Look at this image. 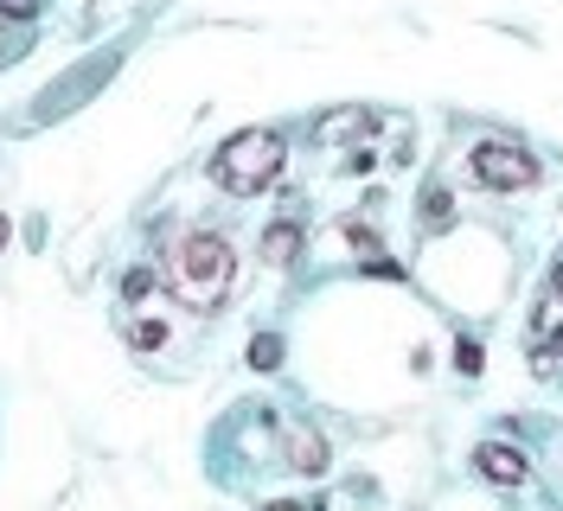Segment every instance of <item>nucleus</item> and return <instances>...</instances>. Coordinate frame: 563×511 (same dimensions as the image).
Masks as SVG:
<instances>
[{
    "mask_svg": "<svg viewBox=\"0 0 563 511\" xmlns=\"http://www.w3.org/2000/svg\"><path fill=\"white\" fill-rule=\"evenodd\" d=\"M167 281H174V295L186 307H211L231 295V281H238V256H231V243L211 237V231H192V237L174 243V256H167Z\"/></svg>",
    "mask_w": 563,
    "mask_h": 511,
    "instance_id": "f257e3e1",
    "label": "nucleus"
},
{
    "mask_svg": "<svg viewBox=\"0 0 563 511\" xmlns=\"http://www.w3.org/2000/svg\"><path fill=\"white\" fill-rule=\"evenodd\" d=\"M282 154H288L282 135H269V129H244V135H231L224 147H218L211 173H218L224 192H263V186L282 173Z\"/></svg>",
    "mask_w": 563,
    "mask_h": 511,
    "instance_id": "f03ea898",
    "label": "nucleus"
},
{
    "mask_svg": "<svg viewBox=\"0 0 563 511\" xmlns=\"http://www.w3.org/2000/svg\"><path fill=\"white\" fill-rule=\"evenodd\" d=\"M474 179L493 186V192H526V186H538V160L512 141H481L474 147Z\"/></svg>",
    "mask_w": 563,
    "mask_h": 511,
    "instance_id": "7ed1b4c3",
    "label": "nucleus"
},
{
    "mask_svg": "<svg viewBox=\"0 0 563 511\" xmlns=\"http://www.w3.org/2000/svg\"><path fill=\"white\" fill-rule=\"evenodd\" d=\"M474 474L493 479V486H526V454L519 447H506V442H481L474 447Z\"/></svg>",
    "mask_w": 563,
    "mask_h": 511,
    "instance_id": "20e7f679",
    "label": "nucleus"
},
{
    "mask_svg": "<svg viewBox=\"0 0 563 511\" xmlns=\"http://www.w3.org/2000/svg\"><path fill=\"white\" fill-rule=\"evenodd\" d=\"M288 467H295V474H327V442L308 435V429H295V435H288Z\"/></svg>",
    "mask_w": 563,
    "mask_h": 511,
    "instance_id": "39448f33",
    "label": "nucleus"
},
{
    "mask_svg": "<svg viewBox=\"0 0 563 511\" xmlns=\"http://www.w3.org/2000/svg\"><path fill=\"white\" fill-rule=\"evenodd\" d=\"M295 249H301V231H295V224L263 231V256H269V263H295Z\"/></svg>",
    "mask_w": 563,
    "mask_h": 511,
    "instance_id": "423d86ee",
    "label": "nucleus"
},
{
    "mask_svg": "<svg viewBox=\"0 0 563 511\" xmlns=\"http://www.w3.org/2000/svg\"><path fill=\"white\" fill-rule=\"evenodd\" d=\"M352 129H372V115H365V109H346V115H327V122H320L314 135H320V141H340V135H352Z\"/></svg>",
    "mask_w": 563,
    "mask_h": 511,
    "instance_id": "0eeeda50",
    "label": "nucleus"
},
{
    "mask_svg": "<svg viewBox=\"0 0 563 511\" xmlns=\"http://www.w3.org/2000/svg\"><path fill=\"white\" fill-rule=\"evenodd\" d=\"M250 365H256V371H276L282 365V340L276 333H256V340H250Z\"/></svg>",
    "mask_w": 563,
    "mask_h": 511,
    "instance_id": "6e6552de",
    "label": "nucleus"
},
{
    "mask_svg": "<svg viewBox=\"0 0 563 511\" xmlns=\"http://www.w3.org/2000/svg\"><path fill=\"white\" fill-rule=\"evenodd\" d=\"M455 365H461L467 377H474L481 365H487V358H481V345H474V340H461V345H455Z\"/></svg>",
    "mask_w": 563,
    "mask_h": 511,
    "instance_id": "1a4fd4ad",
    "label": "nucleus"
},
{
    "mask_svg": "<svg viewBox=\"0 0 563 511\" xmlns=\"http://www.w3.org/2000/svg\"><path fill=\"white\" fill-rule=\"evenodd\" d=\"M129 340H135L141 352H154V345H167V326H154V320H147V326H135V333H129Z\"/></svg>",
    "mask_w": 563,
    "mask_h": 511,
    "instance_id": "9d476101",
    "label": "nucleus"
},
{
    "mask_svg": "<svg viewBox=\"0 0 563 511\" xmlns=\"http://www.w3.org/2000/svg\"><path fill=\"white\" fill-rule=\"evenodd\" d=\"M455 211H449V192H429V224H449Z\"/></svg>",
    "mask_w": 563,
    "mask_h": 511,
    "instance_id": "9b49d317",
    "label": "nucleus"
},
{
    "mask_svg": "<svg viewBox=\"0 0 563 511\" xmlns=\"http://www.w3.org/2000/svg\"><path fill=\"white\" fill-rule=\"evenodd\" d=\"M147 281H154V275H147V269H135L129 281H122V295H129V301H141V295H147Z\"/></svg>",
    "mask_w": 563,
    "mask_h": 511,
    "instance_id": "f8f14e48",
    "label": "nucleus"
},
{
    "mask_svg": "<svg viewBox=\"0 0 563 511\" xmlns=\"http://www.w3.org/2000/svg\"><path fill=\"white\" fill-rule=\"evenodd\" d=\"M551 288H558V295H563V263H558V269H551Z\"/></svg>",
    "mask_w": 563,
    "mask_h": 511,
    "instance_id": "ddd939ff",
    "label": "nucleus"
},
{
    "mask_svg": "<svg viewBox=\"0 0 563 511\" xmlns=\"http://www.w3.org/2000/svg\"><path fill=\"white\" fill-rule=\"evenodd\" d=\"M7 237H13V231H7V218H0V249H7Z\"/></svg>",
    "mask_w": 563,
    "mask_h": 511,
    "instance_id": "4468645a",
    "label": "nucleus"
},
{
    "mask_svg": "<svg viewBox=\"0 0 563 511\" xmlns=\"http://www.w3.org/2000/svg\"><path fill=\"white\" fill-rule=\"evenodd\" d=\"M269 511H301V506H269Z\"/></svg>",
    "mask_w": 563,
    "mask_h": 511,
    "instance_id": "2eb2a0df",
    "label": "nucleus"
},
{
    "mask_svg": "<svg viewBox=\"0 0 563 511\" xmlns=\"http://www.w3.org/2000/svg\"><path fill=\"white\" fill-rule=\"evenodd\" d=\"M558 352H563V333H558Z\"/></svg>",
    "mask_w": 563,
    "mask_h": 511,
    "instance_id": "dca6fc26",
    "label": "nucleus"
}]
</instances>
